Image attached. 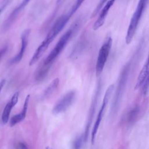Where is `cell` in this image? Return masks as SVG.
I'll use <instances>...</instances> for the list:
<instances>
[{"mask_svg": "<svg viewBox=\"0 0 149 149\" xmlns=\"http://www.w3.org/2000/svg\"><path fill=\"white\" fill-rule=\"evenodd\" d=\"M78 26L79 24L77 23L73 24L59 38L57 44L46 58L40 63L34 73V78L36 81H42L46 77L52 64L63 50L73 36V33L76 31Z\"/></svg>", "mask_w": 149, "mask_h": 149, "instance_id": "cell-1", "label": "cell"}, {"mask_svg": "<svg viewBox=\"0 0 149 149\" xmlns=\"http://www.w3.org/2000/svg\"><path fill=\"white\" fill-rule=\"evenodd\" d=\"M148 2V0H139V1L136 9L129 23L127 34L125 37V41L127 44H129L131 42L134 36L138 24L140 22V20L143 15V13H144L146 8Z\"/></svg>", "mask_w": 149, "mask_h": 149, "instance_id": "cell-2", "label": "cell"}, {"mask_svg": "<svg viewBox=\"0 0 149 149\" xmlns=\"http://www.w3.org/2000/svg\"><path fill=\"white\" fill-rule=\"evenodd\" d=\"M130 69H131V62L130 61L125 65L122 71L119 74L117 87L114 95L113 104H112L113 105L112 108H113V109H116L120 103V100L123 95L125 87L126 86V83L129 79Z\"/></svg>", "mask_w": 149, "mask_h": 149, "instance_id": "cell-3", "label": "cell"}, {"mask_svg": "<svg viewBox=\"0 0 149 149\" xmlns=\"http://www.w3.org/2000/svg\"><path fill=\"white\" fill-rule=\"evenodd\" d=\"M112 45V38L108 37L101 47L95 65V74L98 77L104 69Z\"/></svg>", "mask_w": 149, "mask_h": 149, "instance_id": "cell-4", "label": "cell"}, {"mask_svg": "<svg viewBox=\"0 0 149 149\" xmlns=\"http://www.w3.org/2000/svg\"><path fill=\"white\" fill-rule=\"evenodd\" d=\"M113 90H114V84H111L108 87V88H107V90L105 91V95L104 96L103 101H102L101 107L99 111L96 120H95L94 125L93 126V127L92 129L91 135V141L92 144H93L94 143L95 139L96 137V134H97L99 126L100 125L101 119H102L104 113V111H105V108L110 100V98L111 97V95H112V93Z\"/></svg>", "mask_w": 149, "mask_h": 149, "instance_id": "cell-5", "label": "cell"}, {"mask_svg": "<svg viewBox=\"0 0 149 149\" xmlns=\"http://www.w3.org/2000/svg\"><path fill=\"white\" fill-rule=\"evenodd\" d=\"M72 15L73 14L71 13L70 12L68 11L66 14L60 17L55 22L44 39L48 41L49 43L52 42L54 39L62 30V29L68 23L69 20L71 18Z\"/></svg>", "mask_w": 149, "mask_h": 149, "instance_id": "cell-6", "label": "cell"}, {"mask_svg": "<svg viewBox=\"0 0 149 149\" xmlns=\"http://www.w3.org/2000/svg\"><path fill=\"white\" fill-rule=\"evenodd\" d=\"M74 91H70L65 94L54 106L52 113L58 114L66 111L73 103L75 98Z\"/></svg>", "mask_w": 149, "mask_h": 149, "instance_id": "cell-7", "label": "cell"}, {"mask_svg": "<svg viewBox=\"0 0 149 149\" xmlns=\"http://www.w3.org/2000/svg\"><path fill=\"white\" fill-rule=\"evenodd\" d=\"M31 30L30 29H27L24 30L21 34V47L19 50V52L17 53L16 56H15L12 59H10L9 63L10 64H15L19 63L22 59L25 51L26 49L28 42L29 38L30 36Z\"/></svg>", "mask_w": 149, "mask_h": 149, "instance_id": "cell-8", "label": "cell"}, {"mask_svg": "<svg viewBox=\"0 0 149 149\" xmlns=\"http://www.w3.org/2000/svg\"><path fill=\"white\" fill-rule=\"evenodd\" d=\"M116 0H108L105 5L103 6V8L101 10V13L94 23L93 26V29L94 30H97L98 29H100L105 23V19L107 17V16L108 13V12L111 8L113 6Z\"/></svg>", "mask_w": 149, "mask_h": 149, "instance_id": "cell-9", "label": "cell"}, {"mask_svg": "<svg viewBox=\"0 0 149 149\" xmlns=\"http://www.w3.org/2000/svg\"><path fill=\"white\" fill-rule=\"evenodd\" d=\"M30 1V0H23V1L21 2V3L19 6H17L12 11V12L10 14L8 18L6 20V21L5 22V23L3 25L2 29L3 30L5 31V30H8L10 27V26L13 23V22L17 18L18 15L25 8V6L29 3Z\"/></svg>", "mask_w": 149, "mask_h": 149, "instance_id": "cell-10", "label": "cell"}, {"mask_svg": "<svg viewBox=\"0 0 149 149\" xmlns=\"http://www.w3.org/2000/svg\"><path fill=\"white\" fill-rule=\"evenodd\" d=\"M49 44L50 43L48 42L45 39L42 41V42L40 44V45L36 49L33 56L31 57L29 62L30 66H33L40 59V58L43 55L44 52L48 49Z\"/></svg>", "mask_w": 149, "mask_h": 149, "instance_id": "cell-11", "label": "cell"}, {"mask_svg": "<svg viewBox=\"0 0 149 149\" xmlns=\"http://www.w3.org/2000/svg\"><path fill=\"white\" fill-rule=\"evenodd\" d=\"M29 100H30V95H27L26 97L24 103L22 111L19 113L13 116L12 117V118L10 119V126H13L17 124L18 123L22 122V120H23L24 119V118H26L27 111L28 109Z\"/></svg>", "mask_w": 149, "mask_h": 149, "instance_id": "cell-12", "label": "cell"}, {"mask_svg": "<svg viewBox=\"0 0 149 149\" xmlns=\"http://www.w3.org/2000/svg\"><path fill=\"white\" fill-rule=\"evenodd\" d=\"M148 60L147 59L137 77V81L134 86V90H137L139 88H140L146 79L148 77Z\"/></svg>", "mask_w": 149, "mask_h": 149, "instance_id": "cell-13", "label": "cell"}, {"mask_svg": "<svg viewBox=\"0 0 149 149\" xmlns=\"http://www.w3.org/2000/svg\"><path fill=\"white\" fill-rule=\"evenodd\" d=\"M59 83V78H55L52 80V81L48 85V86L45 88L43 93V97L47 98L50 96L56 89Z\"/></svg>", "mask_w": 149, "mask_h": 149, "instance_id": "cell-14", "label": "cell"}, {"mask_svg": "<svg viewBox=\"0 0 149 149\" xmlns=\"http://www.w3.org/2000/svg\"><path fill=\"white\" fill-rule=\"evenodd\" d=\"M14 106L15 105L12 103V102L10 101H9L6 104V105L4 108V109L3 111L2 116H1V120L3 124H6L8 122L10 111Z\"/></svg>", "mask_w": 149, "mask_h": 149, "instance_id": "cell-15", "label": "cell"}, {"mask_svg": "<svg viewBox=\"0 0 149 149\" xmlns=\"http://www.w3.org/2000/svg\"><path fill=\"white\" fill-rule=\"evenodd\" d=\"M84 141H85V140L83 135H81L77 137L73 141V143L72 144L73 149H81L83 145V143Z\"/></svg>", "mask_w": 149, "mask_h": 149, "instance_id": "cell-16", "label": "cell"}, {"mask_svg": "<svg viewBox=\"0 0 149 149\" xmlns=\"http://www.w3.org/2000/svg\"><path fill=\"white\" fill-rule=\"evenodd\" d=\"M139 112V108L138 107H136L133 108L127 114V121L129 123H131L134 121L136 117L137 116Z\"/></svg>", "mask_w": 149, "mask_h": 149, "instance_id": "cell-17", "label": "cell"}, {"mask_svg": "<svg viewBox=\"0 0 149 149\" xmlns=\"http://www.w3.org/2000/svg\"><path fill=\"white\" fill-rule=\"evenodd\" d=\"M108 1V0H100L97 6L95 7V9L93 10L91 15V18H93L95 17V16L98 13V12L101 10L103 6L105 5V3Z\"/></svg>", "mask_w": 149, "mask_h": 149, "instance_id": "cell-18", "label": "cell"}, {"mask_svg": "<svg viewBox=\"0 0 149 149\" xmlns=\"http://www.w3.org/2000/svg\"><path fill=\"white\" fill-rule=\"evenodd\" d=\"M148 77L146 79L145 81L142 84V93L144 96H146L148 94Z\"/></svg>", "mask_w": 149, "mask_h": 149, "instance_id": "cell-19", "label": "cell"}, {"mask_svg": "<svg viewBox=\"0 0 149 149\" xmlns=\"http://www.w3.org/2000/svg\"><path fill=\"white\" fill-rule=\"evenodd\" d=\"M19 95V92H16V93L13 94V95L12 96V98H11L10 100V101L12 102V103L14 105H15L17 104V101H18Z\"/></svg>", "mask_w": 149, "mask_h": 149, "instance_id": "cell-20", "label": "cell"}, {"mask_svg": "<svg viewBox=\"0 0 149 149\" xmlns=\"http://www.w3.org/2000/svg\"><path fill=\"white\" fill-rule=\"evenodd\" d=\"M18 149H29L27 145L24 143H19L17 145Z\"/></svg>", "mask_w": 149, "mask_h": 149, "instance_id": "cell-21", "label": "cell"}, {"mask_svg": "<svg viewBox=\"0 0 149 149\" xmlns=\"http://www.w3.org/2000/svg\"><path fill=\"white\" fill-rule=\"evenodd\" d=\"M8 50V47L5 46V47L2 48L1 50H0V59L2 58V56L5 54V52H6V51Z\"/></svg>", "mask_w": 149, "mask_h": 149, "instance_id": "cell-22", "label": "cell"}, {"mask_svg": "<svg viewBox=\"0 0 149 149\" xmlns=\"http://www.w3.org/2000/svg\"><path fill=\"white\" fill-rule=\"evenodd\" d=\"M5 79H3L1 82H0V93H1V91L2 90L3 86L5 85Z\"/></svg>", "mask_w": 149, "mask_h": 149, "instance_id": "cell-23", "label": "cell"}, {"mask_svg": "<svg viewBox=\"0 0 149 149\" xmlns=\"http://www.w3.org/2000/svg\"><path fill=\"white\" fill-rule=\"evenodd\" d=\"M61 0H58V2L59 3V2H61Z\"/></svg>", "mask_w": 149, "mask_h": 149, "instance_id": "cell-24", "label": "cell"}, {"mask_svg": "<svg viewBox=\"0 0 149 149\" xmlns=\"http://www.w3.org/2000/svg\"><path fill=\"white\" fill-rule=\"evenodd\" d=\"M1 9H0V13H1Z\"/></svg>", "mask_w": 149, "mask_h": 149, "instance_id": "cell-25", "label": "cell"}]
</instances>
